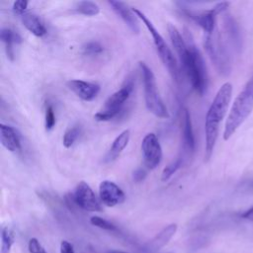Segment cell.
Masks as SVG:
<instances>
[{"instance_id": "cell-1", "label": "cell", "mask_w": 253, "mask_h": 253, "mask_svg": "<svg viewBox=\"0 0 253 253\" xmlns=\"http://www.w3.org/2000/svg\"><path fill=\"white\" fill-rule=\"evenodd\" d=\"M232 96V85L225 82L218 89L206 115L205 132H206V150L205 159L208 161L212 154L217 135L219 125L223 120Z\"/></svg>"}, {"instance_id": "cell-2", "label": "cell", "mask_w": 253, "mask_h": 253, "mask_svg": "<svg viewBox=\"0 0 253 253\" xmlns=\"http://www.w3.org/2000/svg\"><path fill=\"white\" fill-rule=\"evenodd\" d=\"M185 41L188 51L185 58L181 61L182 67L189 77L193 88L200 95H203L208 86L206 65L198 47L193 41L192 35L187 30L185 31Z\"/></svg>"}, {"instance_id": "cell-3", "label": "cell", "mask_w": 253, "mask_h": 253, "mask_svg": "<svg viewBox=\"0 0 253 253\" xmlns=\"http://www.w3.org/2000/svg\"><path fill=\"white\" fill-rule=\"evenodd\" d=\"M253 110V76L247 82L243 90L237 95L227 116L223 139H229Z\"/></svg>"}, {"instance_id": "cell-4", "label": "cell", "mask_w": 253, "mask_h": 253, "mask_svg": "<svg viewBox=\"0 0 253 253\" xmlns=\"http://www.w3.org/2000/svg\"><path fill=\"white\" fill-rule=\"evenodd\" d=\"M139 67L143 78L144 99L147 110L157 118L167 119L169 114L158 92L156 79L152 70L143 61H139Z\"/></svg>"}, {"instance_id": "cell-5", "label": "cell", "mask_w": 253, "mask_h": 253, "mask_svg": "<svg viewBox=\"0 0 253 253\" xmlns=\"http://www.w3.org/2000/svg\"><path fill=\"white\" fill-rule=\"evenodd\" d=\"M132 11L136 15V17L139 18L142 21V23L144 24V26L146 27V29L150 33V35L153 39V42H154V45L156 47V50H157L162 62L164 63V65L169 70L171 76L173 77V79L178 81L180 71H179V67H178V64H177V60H176L173 52L171 51V49L166 44L163 37L156 30V28L153 26L152 22L146 17V15L143 12H141L140 10H138L136 8H132Z\"/></svg>"}, {"instance_id": "cell-6", "label": "cell", "mask_w": 253, "mask_h": 253, "mask_svg": "<svg viewBox=\"0 0 253 253\" xmlns=\"http://www.w3.org/2000/svg\"><path fill=\"white\" fill-rule=\"evenodd\" d=\"M133 89V82L127 79L124 85L113 93L105 102L103 109L95 114L94 118L98 122H107L116 118L122 111L123 105L128 99Z\"/></svg>"}, {"instance_id": "cell-7", "label": "cell", "mask_w": 253, "mask_h": 253, "mask_svg": "<svg viewBox=\"0 0 253 253\" xmlns=\"http://www.w3.org/2000/svg\"><path fill=\"white\" fill-rule=\"evenodd\" d=\"M70 199L74 205L88 211H101L102 207L91 187L84 181L77 184L74 193L70 195Z\"/></svg>"}, {"instance_id": "cell-8", "label": "cell", "mask_w": 253, "mask_h": 253, "mask_svg": "<svg viewBox=\"0 0 253 253\" xmlns=\"http://www.w3.org/2000/svg\"><path fill=\"white\" fill-rule=\"evenodd\" d=\"M144 165L148 169L156 168L162 159V148L155 133H147L141 141Z\"/></svg>"}, {"instance_id": "cell-9", "label": "cell", "mask_w": 253, "mask_h": 253, "mask_svg": "<svg viewBox=\"0 0 253 253\" xmlns=\"http://www.w3.org/2000/svg\"><path fill=\"white\" fill-rule=\"evenodd\" d=\"M205 49L207 50L209 56L211 57L212 63L219 70L220 73L225 74L228 72V61L226 57L225 50L219 39H215L212 34L207 35L204 42Z\"/></svg>"}, {"instance_id": "cell-10", "label": "cell", "mask_w": 253, "mask_h": 253, "mask_svg": "<svg viewBox=\"0 0 253 253\" xmlns=\"http://www.w3.org/2000/svg\"><path fill=\"white\" fill-rule=\"evenodd\" d=\"M99 196L101 202L107 207H115L122 204L125 199V193L114 182L104 180L99 185Z\"/></svg>"}, {"instance_id": "cell-11", "label": "cell", "mask_w": 253, "mask_h": 253, "mask_svg": "<svg viewBox=\"0 0 253 253\" xmlns=\"http://www.w3.org/2000/svg\"><path fill=\"white\" fill-rule=\"evenodd\" d=\"M177 231V224L171 223L164 227L152 239L146 242L141 248V253H156L164 247Z\"/></svg>"}, {"instance_id": "cell-12", "label": "cell", "mask_w": 253, "mask_h": 253, "mask_svg": "<svg viewBox=\"0 0 253 253\" xmlns=\"http://www.w3.org/2000/svg\"><path fill=\"white\" fill-rule=\"evenodd\" d=\"M66 85L77 97L84 101H92L100 92L98 84L84 80H69Z\"/></svg>"}, {"instance_id": "cell-13", "label": "cell", "mask_w": 253, "mask_h": 253, "mask_svg": "<svg viewBox=\"0 0 253 253\" xmlns=\"http://www.w3.org/2000/svg\"><path fill=\"white\" fill-rule=\"evenodd\" d=\"M108 3L116 12V14L119 15L122 18V20L127 25V27L132 31V33H139L137 17L133 13L132 9H129L126 3L121 1H109Z\"/></svg>"}, {"instance_id": "cell-14", "label": "cell", "mask_w": 253, "mask_h": 253, "mask_svg": "<svg viewBox=\"0 0 253 253\" xmlns=\"http://www.w3.org/2000/svg\"><path fill=\"white\" fill-rule=\"evenodd\" d=\"M185 15L191 18L193 21L197 23L206 33L207 35H211L214 30V23H215V15L211 10L202 12V13H195L191 12L187 9H183Z\"/></svg>"}, {"instance_id": "cell-15", "label": "cell", "mask_w": 253, "mask_h": 253, "mask_svg": "<svg viewBox=\"0 0 253 253\" xmlns=\"http://www.w3.org/2000/svg\"><path fill=\"white\" fill-rule=\"evenodd\" d=\"M0 138L2 145L11 152H16L21 149V140L15 130L10 126L1 125L0 126Z\"/></svg>"}, {"instance_id": "cell-16", "label": "cell", "mask_w": 253, "mask_h": 253, "mask_svg": "<svg viewBox=\"0 0 253 253\" xmlns=\"http://www.w3.org/2000/svg\"><path fill=\"white\" fill-rule=\"evenodd\" d=\"M130 137V132L128 129H125L122 131L113 141V144L111 148L109 149L107 155L105 156V161L106 162H111L115 160L120 154L123 152V150L126 147Z\"/></svg>"}, {"instance_id": "cell-17", "label": "cell", "mask_w": 253, "mask_h": 253, "mask_svg": "<svg viewBox=\"0 0 253 253\" xmlns=\"http://www.w3.org/2000/svg\"><path fill=\"white\" fill-rule=\"evenodd\" d=\"M21 20L25 28L36 37H42L46 34V29L40 18L31 12H26L21 16Z\"/></svg>"}, {"instance_id": "cell-18", "label": "cell", "mask_w": 253, "mask_h": 253, "mask_svg": "<svg viewBox=\"0 0 253 253\" xmlns=\"http://www.w3.org/2000/svg\"><path fill=\"white\" fill-rule=\"evenodd\" d=\"M0 38L1 41L3 42V43L5 44V51L7 54V57L13 61L14 57H15V53H14V44L16 43H21L22 42V38L21 36L16 33L15 31L8 29V28H4L1 29L0 32Z\"/></svg>"}, {"instance_id": "cell-19", "label": "cell", "mask_w": 253, "mask_h": 253, "mask_svg": "<svg viewBox=\"0 0 253 253\" xmlns=\"http://www.w3.org/2000/svg\"><path fill=\"white\" fill-rule=\"evenodd\" d=\"M167 30H168V34H169L172 45L174 46V49L176 50V52L180 58V61H182L185 58V56L187 55V51H188L186 41L181 36L180 32L174 25L168 24Z\"/></svg>"}, {"instance_id": "cell-20", "label": "cell", "mask_w": 253, "mask_h": 253, "mask_svg": "<svg viewBox=\"0 0 253 253\" xmlns=\"http://www.w3.org/2000/svg\"><path fill=\"white\" fill-rule=\"evenodd\" d=\"M182 128H183V140L184 145L186 148L190 151H193L195 149V136L192 126V121L190 113L187 109L184 110L183 113V120H182Z\"/></svg>"}, {"instance_id": "cell-21", "label": "cell", "mask_w": 253, "mask_h": 253, "mask_svg": "<svg viewBox=\"0 0 253 253\" xmlns=\"http://www.w3.org/2000/svg\"><path fill=\"white\" fill-rule=\"evenodd\" d=\"M15 242V232L9 226H4L1 230V251L0 253H10Z\"/></svg>"}, {"instance_id": "cell-22", "label": "cell", "mask_w": 253, "mask_h": 253, "mask_svg": "<svg viewBox=\"0 0 253 253\" xmlns=\"http://www.w3.org/2000/svg\"><path fill=\"white\" fill-rule=\"evenodd\" d=\"M75 11L85 16H96L100 12L99 6L92 1H80L75 6Z\"/></svg>"}, {"instance_id": "cell-23", "label": "cell", "mask_w": 253, "mask_h": 253, "mask_svg": "<svg viewBox=\"0 0 253 253\" xmlns=\"http://www.w3.org/2000/svg\"><path fill=\"white\" fill-rule=\"evenodd\" d=\"M79 133H80V128L77 126H74L72 127L68 128L63 135V139H62L63 145L66 148L71 147L73 145V143L75 142V140L77 139V137L79 136Z\"/></svg>"}, {"instance_id": "cell-24", "label": "cell", "mask_w": 253, "mask_h": 253, "mask_svg": "<svg viewBox=\"0 0 253 253\" xmlns=\"http://www.w3.org/2000/svg\"><path fill=\"white\" fill-rule=\"evenodd\" d=\"M182 165V158H178L175 161H173L172 163L168 164L162 171L161 174V180L163 182H166L167 180H169L173 174H175L177 172V170L181 167Z\"/></svg>"}, {"instance_id": "cell-25", "label": "cell", "mask_w": 253, "mask_h": 253, "mask_svg": "<svg viewBox=\"0 0 253 253\" xmlns=\"http://www.w3.org/2000/svg\"><path fill=\"white\" fill-rule=\"evenodd\" d=\"M90 222L91 224H93L94 226H97L99 228H102V229H105V230H109V231H114V230H117V227L115 224H113L112 222H110L109 220L105 219V218H102L100 216H97V215H94L90 218Z\"/></svg>"}, {"instance_id": "cell-26", "label": "cell", "mask_w": 253, "mask_h": 253, "mask_svg": "<svg viewBox=\"0 0 253 253\" xmlns=\"http://www.w3.org/2000/svg\"><path fill=\"white\" fill-rule=\"evenodd\" d=\"M104 47L98 42H88L82 46V51L86 55H96L103 52Z\"/></svg>"}, {"instance_id": "cell-27", "label": "cell", "mask_w": 253, "mask_h": 253, "mask_svg": "<svg viewBox=\"0 0 253 253\" xmlns=\"http://www.w3.org/2000/svg\"><path fill=\"white\" fill-rule=\"evenodd\" d=\"M55 125V115L53 108L50 104H46L45 112H44V126L46 130H50L53 128Z\"/></svg>"}, {"instance_id": "cell-28", "label": "cell", "mask_w": 253, "mask_h": 253, "mask_svg": "<svg viewBox=\"0 0 253 253\" xmlns=\"http://www.w3.org/2000/svg\"><path fill=\"white\" fill-rule=\"evenodd\" d=\"M28 249L30 253H46L45 249L37 238H31L29 240Z\"/></svg>"}, {"instance_id": "cell-29", "label": "cell", "mask_w": 253, "mask_h": 253, "mask_svg": "<svg viewBox=\"0 0 253 253\" xmlns=\"http://www.w3.org/2000/svg\"><path fill=\"white\" fill-rule=\"evenodd\" d=\"M27 6H28V2L25 0L15 1L13 4V11H14V13L22 16L23 14L26 13L25 11L27 9Z\"/></svg>"}, {"instance_id": "cell-30", "label": "cell", "mask_w": 253, "mask_h": 253, "mask_svg": "<svg viewBox=\"0 0 253 253\" xmlns=\"http://www.w3.org/2000/svg\"><path fill=\"white\" fill-rule=\"evenodd\" d=\"M146 175H147V174H146L145 169H143V168H137V169L134 170L133 173H132V179H133V181H134L135 183H140V182H142V181L145 179Z\"/></svg>"}, {"instance_id": "cell-31", "label": "cell", "mask_w": 253, "mask_h": 253, "mask_svg": "<svg viewBox=\"0 0 253 253\" xmlns=\"http://www.w3.org/2000/svg\"><path fill=\"white\" fill-rule=\"evenodd\" d=\"M229 3L228 2H220V3H217L215 6H213L211 8V11L213 12V14L216 16L218 14H220L221 12H223L224 10H226V8L228 7Z\"/></svg>"}, {"instance_id": "cell-32", "label": "cell", "mask_w": 253, "mask_h": 253, "mask_svg": "<svg viewBox=\"0 0 253 253\" xmlns=\"http://www.w3.org/2000/svg\"><path fill=\"white\" fill-rule=\"evenodd\" d=\"M59 253H74L73 246L70 242L63 240L60 243V252Z\"/></svg>"}, {"instance_id": "cell-33", "label": "cell", "mask_w": 253, "mask_h": 253, "mask_svg": "<svg viewBox=\"0 0 253 253\" xmlns=\"http://www.w3.org/2000/svg\"><path fill=\"white\" fill-rule=\"evenodd\" d=\"M242 217L245 218V219H248V220L253 221V207L250 208L249 210H247V211L242 214Z\"/></svg>"}, {"instance_id": "cell-34", "label": "cell", "mask_w": 253, "mask_h": 253, "mask_svg": "<svg viewBox=\"0 0 253 253\" xmlns=\"http://www.w3.org/2000/svg\"><path fill=\"white\" fill-rule=\"evenodd\" d=\"M107 253H127V252H124V251H120V250H109Z\"/></svg>"}, {"instance_id": "cell-35", "label": "cell", "mask_w": 253, "mask_h": 253, "mask_svg": "<svg viewBox=\"0 0 253 253\" xmlns=\"http://www.w3.org/2000/svg\"><path fill=\"white\" fill-rule=\"evenodd\" d=\"M167 253H173V252H167Z\"/></svg>"}]
</instances>
